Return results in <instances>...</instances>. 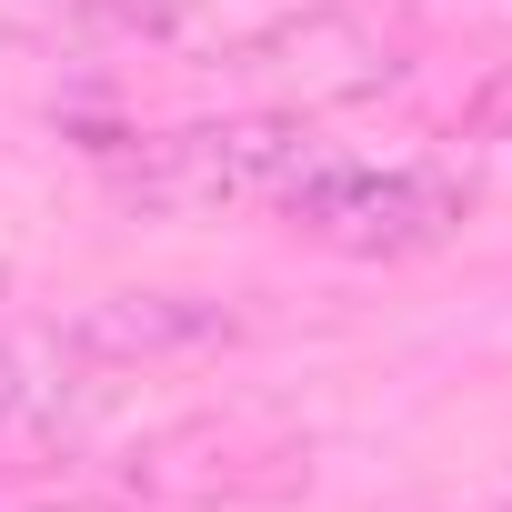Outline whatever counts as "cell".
<instances>
[{"label": "cell", "mask_w": 512, "mask_h": 512, "mask_svg": "<svg viewBox=\"0 0 512 512\" xmlns=\"http://www.w3.org/2000/svg\"><path fill=\"white\" fill-rule=\"evenodd\" d=\"M272 211H282L292 231L352 251V262H412V251H432V241L462 231L472 181H462L452 161H392V171H372V161H332V151H312Z\"/></svg>", "instance_id": "cell-1"}, {"label": "cell", "mask_w": 512, "mask_h": 512, "mask_svg": "<svg viewBox=\"0 0 512 512\" xmlns=\"http://www.w3.org/2000/svg\"><path fill=\"white\" fill-rule=\"evenodd\" d=\"M211 71H221L251 111L312 121V111H352V101L392 91L412 61H402V31H382L372 11H342V0H322V11H292V21L241 31Z\"/></svg>", "instance_id": "cell-2"}, {"label": "cell", "mask_w": 512, "mask_h": 512, "mask_svg": "<svg viewBox=\"0 0 512 512\" xmlns=\"http://www.w3.org/2000/svg\"><path fill=\"white\" fill-rule=\"evenodd\" d=\"M302 161H312L302 121L221 111V121H181V131H151V141L111 151V181L141 211H241V201H282Z\"/></svg>", "instance_id": "cell-3"}, {"label": "cell", "mask_w": 512, "mask_h": 512, "mask_svg": "<svg viewBox=\"0 0 512 512\" xmlns=\"http://www.w3.org/2000/svg\"><path fill=\"white\" fill-rule=\"evenodd\" d=\"M61 332H71V352L91 372H131V362H181V352L231 342V312L211 292H101Z\"/></svg>", "instance_id": "cell-4"}, {"label": "cell", "mask_w": 512, "mask_h": 512, "mask_svg": "<svg viewBox=\"0 0 512 512\" xmlns=\"http://www.w3.org/2000/svg\"><path fill=\"white\" fill-rule=\"evenodd\" d=\"M91 362L71 352V332H0V442H71L91 392Z\"/></svg>", "instance_id": "cell-5"}, {"label": "cell", "mask_w": 512, "mask_h": 512, "mask_svg": "<svg viewBox=\"0 0 512 512\" xmlns=\"http://www.w3.org/2000/svg\"><path fill=\"white\" fill-rule=\"evenodd\" d=\"M0 31L91 51V41H191L201 11L191 0H0Z\"/></svg>", "instance_id": "cell-6"}, {"label": "cell", "mask_w": 512, "mask_h": 512, "mask_svg": "<svg viewBox=\"0 0 512 512\" xmlns=\"http://www.w3.org/2000/svg\"><path fill=\"white\" fill-rule=\"evenodd\" d=\"M462 11H492V21H512V0H462Z\"/></svg>", "instance_id": "cell-7"}]
</instances>
